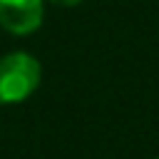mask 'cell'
I'll list each match as a JSON object with an SVG mask.
<instances>
[{
    "mask_svg": "<svg viewBox=\"0 0 159 159\" xmlns=\"http://www.w3.org/2000/svg\"><path fill=\"white\" fill-rule=\"evenodd\" d=\"M40 82V65L25 52H12L0 60V102H20Z\"/></svg>",
    "mask_w": 159,
    "mask_h": 159,
    "instance_id": "6da1fadb",
    "label": "cell"
},
{
    "mask_svg": "<svg viewBox=\"0 0 159 159\" xmlns=\"http://www.w3.org/2000/svg\"><path fill=\"white\" fill-rule=\"evenodd\" d=\"M42 22V0H0V25L12 35H27Z\"/></svg>",
    "mask_w": 159,
    "mask_h": 159,
    "instance_id": "7a4b0ae2",
    "label": "cell"
},
{
    "mask_svg": "<svg viewBox=\"0 0 159 159\" xmlns=\"http://www.w3.org/2000/svg\"><path fill=\"white\" fill-rule=\"evenodd\" d=\"M52 2H55V5H67V7H70V5H77L80 0H52Z\"/></svg>",
    "mask_w": 159,
    "mask_h": 159,
    "instance_id": "3957f363",
    "label": "cell"
}]
</instances>
